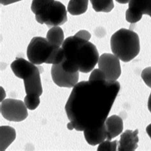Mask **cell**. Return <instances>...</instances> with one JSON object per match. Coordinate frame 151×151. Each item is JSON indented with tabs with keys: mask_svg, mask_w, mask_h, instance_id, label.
<instances>
[{
	"mask_svg": "<svg viewBox=\"0 0 151 151\" xmlns=\"http://www.w3.org/2000/svg\"><path fill=\"white\" fill-rule=\"evenodd\" d=\"M117 82L82 81L75 85L65 105L69 130L84 132L104 124L120 90Z\"/></svg>",
	"mask_w": 151,
	"mask_h": 151,
	"instance_id": "cell-1",
	"label": "cell"
},
{
	"mask_svg": "<svg viewBox=\"0 0 151 151\" xmlns=\"http://www.w3.org/2000/svg\"><path fill=\"white\" fill-rule=\"evenodd\" d=\"M62 49L65 58L61 65L67 72L89 73L94 69L100 58L93 43L75 35L65 40Z\"/></svg>",
	"mask_w": 151,
	"mask_h": 151,
	"instance_id": "cell-2",
	"label": "cell"
},
{
	"mask_svg": "<svg viewBox=\"0 0 151 151\" xmlns=\"http://www.w3.org/2000/svg\"><path fill=\"white\" fill-rule=\"evenodd\" d=\"M27 56L29 61L37 65L60 64L65 58L62 47L51 45L47 38L38 37L33 38L29 43Z\"/></svg>",
	"mask_w": 151,
	"mask_h": 151,
	"instance_id": "cell-3",
	"label": "cell"
},
{
	"mask_svg": "<svg viewBox=\"0 0 151 151\" xmlns=\"http://www.w3.org/2000/svg\"><path fill=\"white\" fill-rule=\"evenodd\" d=\"M110 47L113 54L127 63L133 60L140 52V38L132 30L122 28L112 36Z\"/></svg>",
	"mask_w": 151,
	"mask_h": 151,
	"instance_id": "cell-4",
	"label": "cell"
},
{
	"mask_svg": "<svg viewBox=\"0 0 151 151\" xmlns=\"http://www.w3.org/2000/svg\"><path fill=\"white\" fill-rule=\"evenodd\" d=\"M35 19L38 23L45 24L49 27L61 26L67 21V11L62 3L54 1L35 15Z\"/></svg>",
	"mask_w": 151,
	"mask_h": 151,
	"instance_id": "cell-5",
	"label": "cell"
},
{
	"mask_svg": "<svg viewBox=\"0 0 151 151\" xmlns=\"http://www.w3.org/2000/svg\"><path fill=\"white\" fill-rule=\"evenodd\" d=\"M0 110L3 117L9 121L21 122L28 116L24 102L15 99H6L2 101Z\"/></svg>",
	"mask_w": 151,
	"mask_h": 151,
	"instance_id": "cell-6",
	"label": "cell"
},
{
	"mask_svg": "<svg viewBox=\"0 0 151 151\" xmlns=\"http://www.w3.org/2000/svg\"><path fill=\"white\" fill-rule=\"evenodd\" d=\"M114 54L105 53L100 56L98 67L104 73L106 79L109 82H116L121 76V67L120 61Z\"/></svg>",
	"mask_w": 151,
	"mask_h": 151,
	"instance_id": "cell-7",
	"label": "cell"
},
{
	"mask_svg": "<svg viewBox=\"0 0 151 151\" xmlns=\"http://www.w3.org/2000/svg\"><path fill=\"white\" fill-rule=\"evenodd\" d=\"M126 19L129 23L140 21L144 14L151 17V0H129Z\"/></svg>",
	"mask_w": 151,
	"mask_h": 151,
	"instance_id": "cell-8",
	"label": "cell"
},
{
	"mask_svg": "<svg viewBox=\"0 0 151 151\" xmlns=\"http://www.w3.org/2000/svg\"><path fill=\"white\" fill-rule=\"evenodd\" d=\"M52 78L57 86L61 87H73L79 78V71L76 73L67 72L63 68L61 63L52 65L51 68Z\"/></svg>",
	"mask_w": 151,
	"mask_h": 151,
	"instance_id": "cell-9",
	"label": "cell"
},
{
	"mask_svg": "<svg viewBox=\"0 0 151 151\" xmlns=\"http://www.w3.org/2000/svg\"><path fill=\"white\" fill-rule=\"evenodd\" d=\"M10 67L15 76L23 80L40 71L35 64L23 58H17L12 63Z\"/></svg>",
	"mask_w": 151,
	"mask_h": 151,
	"instance_id": "cell-10",
	"label": "cell"
},
{
	"mask_svg": "<svg viewBox=\"0 0 151 151\" xmlns=\"http://www.w3.org/2000/svg\"><path fill=\"white\" fill-rule=\"evenodd\" d=\"M138 130H126L121 135L120 140L118 143L117 150L119 151H133L138 147L139 138Z\"/></svg>",
	"mask_w": 151,
	"mask_h": 151,
	"instance_id": "cell-11",
	"label": "cell"
},
{
	"mask_svg": "<svg viewBox=\"0 0 151 151\" xmlns=\"http://www.w3.org/2000/svg\"><path fill=\"white\" fill-rule=\"evenodd\" d=\"M84 135L86 142L91 145H99L107 139V133L105 124L93 129L84 131Z\"/></svg>",
	"mask_w": 151,
	"mask_h": 151,
	"instance_id": "cell-12",
	"label": "cell"
},
{
	"mask_svg": "<svg viewBox=\"0 0 151 151\" xmlns=\"http://www.w3.org/2000/svg\"><path fill=\"white\" fill-rule=\"evenodd\" d=\"M105 124L106 129L107 139L110 140L119 136L122 132L124 128L122 118L116 115L107 117Z\"/></svg>",
	"mask_w": 151,
	"mask_h": 151,
	"instance_id": "cell-13",
	"label": "cell"
},
{
	"mask_svg": "<svg viewBox=\"0 0 151 151\" xmlns=\"http://www.w3.org/2000/svg\"><path fill=\"white\" fill-rule=\"evenodd\" d=\"M24 84L26 94H37L40 96L43 93L40 71L24 79Z\"/></svg>",
	"mask_w": 151,
	"mask_h": 151,
	"instance_id": "cell-14",
	"label": "cell"
},
{
	"mask_svg": "<svg viewBox=\"0 0 151 151\" xmlns=\"http://www.w3.org/2000/svg\"><path fill=\"white\" fill-rule=\"evenodd\" d=\"M0 150H5L16 138V132L14 128L10 126H3L0 127Z\"/></svg>",
	"mask_w": 151,
	"mask_h": 151,
	"instance_id": "cell-15",
	"label": "cell"
},
{
	"mask_svg": "<svg viewBox=\"0 0 151 151\" xmlns=\"http://www.w3.org/2000/svg\"><path fill=\"white\" fill-rule=\"evenodd\" d=\"M64 33L59 26H54L50 28L47 33V40L48 42L55 47H60L64 42Z\"/></svg>",
	"mask_w": 151,
	"mask_h": 151,
	"instance_id": "cell-16",
	"label": "cell"
},
{
	"mask_svg": "<svg viewBox=\"0 0 151 151\" xmlns=\"http://www.w3.org/2000/svg\"><path fill=\"white\" fill-rule=\"evenodd\" d=\"M88 3L89 0H70L67 10L73 15H80L87 10Z\"/></svg>",
	"mask_w": 151,
	"mask_h": 151,
	"instance_id": "cell-17",
	"label": "cell"
},
{
	"mask_svg": "<svg viewBox=\"0 0 151 151\" xmlns=\"http://www.w3.org/2000/svg\"><path fill=\"white\" fill-rule=\"evenodd\" d=\"M93 9L97 12H110L114 7L113 0H90Z\"/></svg>",
	"mask_w": 151,
	"mask_h": 151,
	"instance_id": "cell-18",
	"label": "cell"
},
{
	"mask_svg": "<svg viewBox=\"0 0 151 151\" xmlns=\"http://www.w3.org/2000/svg\"><path fill=\"white\" fill-rule=\"evenodd\" d=\"M24 102L27 109L34 110L39 106L40 103V96L37 94H26Z\"/></svg>",
	"mask_w": 151,
	"mask_h": 151,
	"instance_id": "cell-19",
	"label": "cell"
},
{
	"mask_svg": "<svg viewBox=\"0 0 151 151\" xmlns=\"http://www.w3.org/2000/svg\"><path fill=\"white\" fill-rule=\"evenodd\" d=\"M55 0H33L31 9L33 12L37 15Z\"/></svg>",
	"mask_w": 151,
	"mask_h": 151,
	"instance_id": "cell-20",
	"label": "cell"
},
{
	"mask_svg": "<svg viewBox=\"0 0 151 151\" xmlns=\"http://www.w3.org/2000/svg\"><path fill=\"white\" fill-rule=\"evenodd\" d=\"M118 143V141L116 140L112 142L106 139L99 144L97 150L98 151H116L117 150Z\"/></svg>",
	"mask_w": 151,
	"mask_h": 151,
	"instance_id": "cell-21",
	"label": "cell"
},
{
	"mask_svg": "<svg viewBox=\"0 0 151 151\" xmlns=\"http://www.w3.org/2000/svg\"><path fill=\"white\" fill-rule=\"evenodd\" d=\"M89 81H106V79L104 73L101 70L98 68L93 70V71L91 72L89 78Z\"/></svg>",
	"mask_w": 151,
	"mask_h": 151,
	"instance_id": "cell-22",
	"label": "cell"
},
{
	"mask_svg": "<svg viewBox=\"0 0 151 151\" xmlns=\"http://www.w3.org/2000/svg\"><path fill=\"white\" fill-rule=\"evenodd\" d=\"M141 77L145 84L151 88V67L146 68L142 71Z\"/></svg>",
	"mask_w": 151,
	"mask_h": 151,
	"instance_id": "cell-23",
	"label": "cell"
},
{
	"mask_svg": "<svg viewBox=\"0 0 151 151\" xmlns=\"http://www.w3.org/2000/svg\"><path fill=\"white\" fill-rule=\"evenodd\" d=\"M76 37L82 38L83 40H85L89 41L91 38V35L89 32L86 31V30H81L78 31V32L75 35Z\"/></svg>",
	"mask_w": 151,
	"mask_h": 151,
	"instance_id": "cell-24",
	"label": "cell"
},
{
	"mask_svg": "<svg viewBox=\"0 0 151 151\" xmlns=\"http://www.w3.org/2000/svg\"><path fill=\"white\" fill-rule=\"evenodd\" d=\"M20 1H22V0H0V2H1V4L3 5H9L10 4L16 3Z\"/></svg>",
	"mask_w": 151,
	"mask_h": 151,
	"instance_id": "cell-25",
	"label": "cell"
},
{
	"mask_svg": "<svg viewBox=\"0 0 151 151\" xmlns=\"http://www.w3.org/2000/svg\"><path fill=\"white\" fill-rule=\"evenodd\" d=\"M146 132L147 133V134L149 136V137L151 139V124L147 126V127L146 128Z\"/></svg>",
	"mask_w": 151,
	"mask_h": 151,
	"instance_id": "cell-26",
	"label": "cell"
},
{
	"mask_svg": "<svg viewBox=\"0 0 151 151\" xmlns=\"http://www.w3.org/2000/svg\"><path fill=\"white\" fill-rule=\"evenodd\" d=\"M147 106H148V109H149V110L150 111V112L151 113V93H150V96H149V97Z\"/></svg>",
	"mask_w": 151,
	"mask_h": 151,
	"instance_id": "cell-27",
	"label": "cell"
},
{
	"mask_svg": "<svg viewBox=\"0 0 151 151\" xmlns=\"http://www.w3.org/2000/svg\"><path fill=\"white\" fill-rule=\"evenodd\" d=\"M117 2H118L119 3H121V4H126L129 3V0H116Z\"/></svg>",
	"mask_w": 151,
	"mask_h": 151,
	"instance_id": "cell-28",
	"label": "cell"
}]
</instances>
